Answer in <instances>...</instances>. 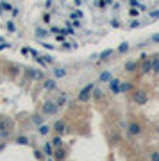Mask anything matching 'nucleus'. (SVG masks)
<instances>
[{"mask_svg": "<svg viewBox=\"0 0 159 161\" xmlns=\"http://www.w3.org/2000/svg\"><path fill=\"white\" fill-rule=\"evenodd\" d=\"M57 104L56 102H52V100H48V102H45L43 104V107H41V111H43V114H47V117H48V114H56V111H57Z\"/></svg>", "mask_w": 159, "mask_h": 161, "instance_id": "f257e3e1", "label": "nucleus"}, {"mask_svg": "<svg viewBox=\"0 0 159 161\" xmlns=\"http://www.w3.org/2000/svg\"><path fill=\"white\" fill-rule=\"evenodd\" d=\"M95 89V86L93 84H88L84 89H81V93H79V102H86V100H89V95H91V91Z\"/></svg>", "mask_w": 159, "mask_h": 161, "instance_id": "f03ea898", "label": "nucleus"}, {"mask_svg": "<svg viewBox=\"0 0 159 161\" xmlns=\"http://www.w3.org/2000/svg\"><path fill=\"white\" fill-rule=\"evenodd\" d=\"M9 131H11V120L9 118H2L0 120V136L6 138L9 134Z\"/></svg>", "mask_w": 159, "mask_h": 161, "instance_id": "7ed1b4c3", "label": "nucleus"}, {"mask_svg": "<svg viewBox=\"0 0 159 161\" xmlns=\"http://www.w3.org/2000/svg\"><path fill=\"white\" fill-rule=\"evenodd\" d=\"M132 100H134L136 104H147L148 97H147L145 91H134V93H132Z\"/></svg>", "mask_w": 159, "mask_h": 161, "instance_id": "20e7f679", "label": "nucleus"}, {"mask_svg": "<svg viewBox=\"0 0 159 161\" xmlns=\"http://www.w3.org/2000/svg\"><path fill=\"white\" fill-rule=\"evenodd\" d=\"M109 89L113 93H120V81L118 79H111L109 81Z\"/></svg>", "mask_w": 159, "mask_h": 161, "instance_id": "39448f33", "label": "nucleus"}, {"mask_svg": "<svg viewBox=\"0 0 159 161\" xmlns=\"http://www.w3.org/2000/svg\"><path fill=\"white\" fill-rule=\"evenodd\" d=\"M129 132L134 134V136H136V134H140V132H141V125H140V124H136V122L129 124Z\"/></svg>", "mask_w": 159, "mask_h": 161, "instance_id": "423d86ee", "label": "nucleus"}, {"mask_svg": "<svg viewBox=\"0 0 159 161\" xmlns=\"http://www.w3.org/2000/svg\"><path fill=\"white\" fill-rule=\"evenodd\" d=\"M152 70V61L150 59H143V63H141V72L143 74H148Z\"/></svg>", "mask_w": 159, "mask_h": 161, "instance_id": "0eeeda50", "label": "nucleus"}, {"mask_svg": "<svg viewBox=\"0 0 159 161\" xmlns=\"http://www.w3.org/2000/svg\"><path fill=\"white\" fill-rule=\"evenodd\" d=\"M54 129H56V132H57V134L66 132V125H64V122H63V120H57V122H56V125H54Z\"/></svg>", "mask_w": 159, "mask_h": 161, "instance_id": "6e6552de", "label": "nucleus"}, {"mask_svg": "<svg viewBox=\"0 0 159 161\" xmlns=\"http://www.w3.org/2000/svg\"><path fill=\"white\" fill-rule=\"evenodd\" d=\"M64 156H66V152H64L61 147H56V150H54V157H56V159H64Z\"/></svg>", "mask_w": 159, "mask_h": 161, "instance_id": "1a4fd4ad", "label": "nucleus"}, {"mask_svg": "<svg viewBox=\"0 0 159 161\" xmlns=\"http://www.w3.org/2000/svg\"><path fill=\"white\" fill-rule=\"evenodd\" d=\"M66 75V70L64 68H54V77L56 79H61V77H64Z\"/></svg>", "mask_w": 159, "mask_h": 161, "instance_id": "9d476101", "label": "nucleus"}, {"mask_svg": "<svg viewBox=\"0 0 159 161\" xmlns=\"http://www.w3.org/2000/svg\"><path fill=\"white\" fill-rule=\"evenodd\" d=\"M130 89H132V84H130V82L120 84V93H125V91H130Z\"/></svg>", "mask_w": 159, "mask_h": 161, "instance_id": "9b49d317", "label": "nucleus"}, {"mask_svg": "<svg viewBox=\"0 0 159 161\" xmlns=\"http://www.w3.org/2000/svg\"><path fill=\"white\" fill-rule=\"evenodd\" d=\"M111 54H113V49H107V50H104V52L98 56V59H100V61H106V59H107Z\"/></svg>", "mask_w": 159, "mask_h": 161, "instance_id": "f8f14e48", "label": "nucleus"}, {"mask_svg": "<svg viewBox=\"0 0 159 161\" xmlns=\"http://www.w3.org/2000/svg\"><path fill=\"white\" fill-rule=\"evenodd\" d=\"M45 154L47 156H54V149H52V143H45Z\"/></svg>", "mask_w": 159, "mask_h": 161, "instance_id": "ddd939ff", "label": "nucleus"}, {"mask_svg": "<svg viewBox=\"0 0 159 161\" xmlns=\"http://www.w3.org/2000/svg\"><path fill=\"white\" fill-rule=\"evenodd\" d=\"M45 89H56V81H45Z\"/></svg>", "mask_w": 159, "mask_h": 161, "instance_id": "4468645a", "label": "nucleus"}, {"mask_svg": "<svg viewBox=\"0 0 159 161\" xmlns=\"http://www.w3.org/2000/svg\"><path fill=\"white\" fill-rule=\"evenodd\" d=\"M127 50H129V43H122L120 47H118V52H120V54H125Z\"/></svg>", "mask_w": 159, "mask_h": 161, "instance_id": "2eb2a0df", "label": "nucleus"}, {"mask_svg": "<svg viewBox=\"0 0 159 161\" xmlns=\"http://www.w3.org/2000/svg\"><path fill=\"white\" fill-rule=\"evenodd\" d=\"M152 70H154L155 74H159V59H154V61H152Z\"/></svg>", "mask_w": 159, "mask_h": 161, "instance_id": "dca6fc26", "label": "nucleus"}, {"mask_svg": "<svg viewBox=\"0 0 159 161\" xmlns=\"http://www.w3.org/2000/svg\"><path fill=\"white\" fill-rule=\"evenodd\" d=\"M70 16H72L73 20H79V18H82V13H81V11H72Z\"/></svg>", "mask_w": 159, "mask_h": 161, "instance_id": "f3484780", "label": "nucleus"}, {"mask_svg": "<svg viewBox=\"0 0 159 161\" xmlns=\"http://www.w3.org/2000/svg\"><path fill=\"white\" fill-rule=\"evenodd\" d=\"M100 81H111V72H102Z\"/></svg>", "mask_w": 159, "mask_h": 161, "instance_id": "a211bd4d", "label": "nucleus"}, {"mask_svg": "<svg viewBox=\"0 0 159 161\" xmlns=\"http://www.w3.org/2000/svg\"><path fill=\"white\" fill-rule=\"evenodd\" d=\"M125 68H127V72H134V70H136V63H132V61H130V63H127V64H125Z\"/></svg>", "mask_w": 159, "mask_h": 161, "instance_id": "6ab92c4d", "label": "nucleus"}, {"mask_svg": "<svg viewBox=\"0 0 159 161\" xmlns=\"http://www.w3.org/2000/svg\"><path fill=\"white\" fill-rule=\"evenodd\" d=\"M52 145H54V147H61V145H63V142H61V138H59V136H56L54 140H52Z\"/></svg>", "mask_w": 159, "mask_h": 161, "instance_id": "aec40b11", "label": "nucleus"}, {"mask_svg": "<svg viewBox=\"0 0 159 161\" xmlns=\"http://www.w3.org/2000/svg\"><path fill=\"white\" fill-rule=\"evenodd\" d=\"M47 34H48V32L45 31V29H38V31H36V36H38V38H45Z\"/></svg>", "mask_w": 159, "mask_h": 161, "instance_id": "412c9836", "label": "nucleus"}, {"mask_svg": "<svg viewBox=\"0 0 159 161\" xmlns=\"http://www.w3.org/2000/svg\"><path fill=\"white\" fill-rule=\"evenodd\" d=\"M75 31L72 29V27H64V29H61V34H73Z\"/></svg>", "mask_w": 159, "mask_h": 161, "instance_id": "4be33fe9", "label": "nucleus"}, {"mask_svg": "<svg viewBox=\"0 0 159 161\" xmlns=\"http://www.w3.org/2000/svg\"><path fill=\"white\" fill-rule=\"evenodd\" d=\"M16 142H18V143H21V145H25V143H29V138H25V136H20Z\"/></svg>", "mask_w": 159, "mask_h": 161, "instance_id": "5701e85b", "label": "nucleus"}, {"mask_svg": "<svg viewBox=\"0 0 159 161\" xmlns=\"http://www.w3.org/2000/svg\"><path fill=\"white\" fill-rule=\"evenodd\" d=\"M7 29H9V32H14L16 31V25L13 24V21H7Z\"/></svg>", "mask_w": 159, "mask_h": 161, "instance_id": "b1692460", "label": "nucleus"}, {"mask_svg": "<svg viewBox=\"0 0 159 161\" xmlns=\"http://www.w3.org/2000/svg\"><path fill=\"white\" fill-rule=\"evenodd\" d=\"M39 134H48V127L47 125H41L39 127Z\"/></svg>", "mask_w": 159, "mask_h": 161, "instance_id": "393cba45", "label": "nucleus"}, {"mask_svg": "<svg viewBox=\"0 0 159 161\" xmlns=\"http://www.w3.org/2000/svg\"><path fill=\"white\" fill-rule=\"evenodd\" d=\"M150 159H154V161H159V152H152V154H150Z\"/></svg>", "mask_w": 159, "mask_h": 161, "instance_id": "a878e982", "label": "nucleus"}, {"mask_svg": "<svg viewBox=\"0 0 159 161\" xmlns=\"http://www.w3.org/2000/svg\"><path fill=\"white\" fill-rule=\"evenodd\" d=\"M64 104H66V99H64V97H61V99L57 100V106H64Z\"/></svg>", "mask_w": 159, "mask_h": 161, "instance_id": "bb28decb", "label": "nucleus"}, {"mask_svg": "<svg viewBox=\"0 0 159 161\" xmlns=\"http://www.w3.org/2000/svg\"><path fill=\"white\" fill-rule=\"evenodd\" d=\"M100 97H102V91L98 88V89H95V99H100Z\"/></svg>", "mask_w": 159, "mask_h": 161, "instance_id": "cd10ccee", "label": "nucleus"}, {"mask_svg": "<svg viewBox=\"0 0 159 161\" xmlns=\"http://www.w3.org/2000/svg\"><path fill=\"white\" fill-rule=\"evenodd\" d=\"M43 47H45V49H47V50H52V49H54V47H52V45H50V43H43Z\"/></svg>", "mask_w": 159, "mask_h": 161, "instance_id": "c85d7f7f", "label": "nucleus"}, {"mask_svg": "<svg viewBox=\"0 0 159 161\" xmlns=\"http://www.w3.org/2000/svg\"><path fill=\"white\" fill-rule=\"evenodd\" d=\"M150 16H152V18H159V11H152Z\"/></svg>", "mask_w": 159, "mask_h": 161, "instance_id": "c756f323", "label": "nucleus"}, {"mask_svg": "<svg viewBox=\"0 0 159 161\" xmlns=\"http://www.w3.org/2000/svg\"><path fill=\"white\" fill-rule=\"evenodd\" d=\"M43 59H45V61H47V63H52V61H54V59H52L50 56H43Z\"/></svg>", "mask_w": 159, "mask_h": 161, "instance_id": "7c9ffc66", "label": "nucleus"}, {"mask_svg": "<svg viewBox=\"0 0 159 161\" xmlns=\"http://www.w3.org/2000/svg\"><path fill=\"white\" fill-rule=\"evenodd\" d=\"M130 6L136 7V6H140V2H138V0H130Z\"/></svg>", "mask_w": 159, "mask_h": 161, "instance_id": "2f4dec72", "label": "nucleus"}, {"mask_svg": "<svg viewBox=\"0 0 159 161\" xmlns=\"http://www.w3.org/2000/svg\"><path fill=\"white\" fill-rule=\"evenodd\" d=\"M138 14H140V13L136 11V9H130V16H138Z\"/></svg>", "mask_w": 159, "mask_h": 161, "instance_id": "473e14b6", "label": "nucleus"}, {"mask_svg": "<svg viewBox=\"0 0 159 161\" xmlns=\"http://www.w3.org/2000/svg\"><path fill=\"white\" fill-rule=\"evenodd\" d=\"M34 156H36V157H41V159H43V154H41L39 150H36V152H34Z\"/></svg>", "mask_w": 159, "mask_h": 161, "instance_id": "72a5a7b5", "label": "nucleus"}, {"mask_svg": "<svg viewBox=\"0 0 159 161\" xmlns=\"http://www.w3.org/2000/svg\"><path fill=\"white\" fill-rule=\"evenodd\" d=\"M34 122H36V124H39V122H43V117H41V118H39V117H36V118H34Z\"/></svg>", "mask_w": 159, "mask_h": 161, "instance_id": "f704fd0d", "label": "nucleus"}, {"mask_svg": "<svg viewBox=\"0 0 159 161\" xmlns=\"http://www.w3.org/2000/svg\"><path fill=\"white\" fill-rule=\"evenodd\" d=\"M152 39H154V41H155V43H159V34H155V36H154V38H152Z\"/></svg>", "mask_w": 159, "mask_h": 161, "instance_id": "c9c22d12", "label": "nucleus"}, {"mask_svg": "<svg viewBox=\"0 0 159 161\" xmlns=\"http://www.w3.org/2000/svg\"><path fill=\"white\" fill-rule=\"evenodd\" d=\"M2 145H4V143H2V142H0V149H2Z\"/></svg>", "mask_w": 159, "mask_h": 161, "instance_id": "e433bc0d", "label": "nucleus"}]
</instances>
